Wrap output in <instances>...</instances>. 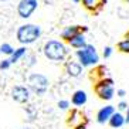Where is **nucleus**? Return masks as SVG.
<instances>
[{"label": "nucleus", "instance_id": "obj_1", "mask_svg": "<svg viewBox=\"0 0 129 129\" xmlns=\"http://www.w3.org/2000/svg\"><path fill=\"white\" fill-rule=\"evenodd\" d=\"M43 53L46 55V58H48L50 61L54 62H60L64 61L68 55V50L65 47V44L62 41L58 40H48L43 47Z\"/></svg>", "mask_w": 129, "mask_h": 129}, {"label": "nucleus", "instance_id": "obj_2", "mask_svg": "<svg viewBox=\"0 0 129 129\" xmlns=\"http://www.w3.org/2000/svg\"><path fill=\"white\" fill-rule=\"evenodd\" d=\"M41 36V28L37 24H31L27 23L23 24L17 28V33H16V37H17V41L23 46H27V44H33L40 38Z\"/></svg>", "mask_w": 129, "mask_h": 129}, {"label": "nucleus", "instance_id": "obj_3", "mask_svg": "<svg viewBox=\"0 0 129 129\" xmlns=\"http://www.w3.org/2000/svg\"><path fill=\"white\" fill-rule=\"evenodd\" d=\"M77 58H78V62H80L81 67H91V65H96L99 61V55L98 51L92 44H87L85 47L77 50L75 53Z\"/></svg>", "mask_w": 129, "mask_h": 129}, {"label": "nucleus", "instance_id": "obj_4", "mask_svg": "<svg viewBox=\"0 0 129 129\" xmlns=\"http://www.w3.org/2000/svg\"><path fill=\"white\" fill-rule=\"evenodd\" d=\"M50 87V81L46 75L38 74V72H33L28 77V89L31 92H34L36 95H44Z\"/></svg>", "mask_w": 129, "mask_h": 129}, {"label": "nucleus", "instance_id": "obj_5", "mask_svg": "<svg viewBox=\"0 0 129 129\" xmlns=\"http://www.w3.org/2000/svg\"><path fill=\"white\" fill-rule=\"evenodd\" d=\"M95 92L101 99L104 101H109L114 98L115 95V89H114V81L111 78H102L101 81L95 84Z\"/></svg>", "mask_w": 129, "mask_h": 129}, {"label": "nucleus", "instance_id": "obj_6", "mask_svg": "<svg viewBox=\"0 0 129 129\" xmlns=\"http://www.w3.org/2000/svg\"><path fill=\"white\" fill-rule=\"evenodd\" d=\"M38 7V0H20L17 4V14L21 19H28Z\"/></svg>", "mask_w": 129, "mask_h": 129}, {"label": "nucleus", "instance_id": "obj_7", "mask_svg": "<svg viewBox=\"0 0 129 129\" xmlns=\"http://www.w3.org/2000/svg\"><path fill=\"white\" fill-rule=\"evenodd\" d=\"M12 98L19 104H27L30 101V89L23 85H16L12 89Z\"/></svg>", "mask_w": 129, "mask_h": 129}, {"label": "nucleus", "instance_id": "obj_8", "mask_svg": "<svg viewBox=\"0 0 129 129\" xmlns=\"http://www.w3.org/2000/svg\"><path fill=\"white\" fill-rule=\"evenodd\" d=\"M87 30H88L87 27H82V26H68V27H65L64 30H62V33H61V38L67 43L68 40H71L74 36L80 34V33H85Z\"/></svg>", "mask_w": 129, "mask_h": 129}, {"label": "nucleus", "instance_id": "obj_9", "mask_svg": "<svg viewBox=\"0 0 129 129\" xmlns=\"http://www.w3.org/2000/svg\"><path fill=\"white\" fill-rule=\"evenodd\" d=\"M81 3L88 12L91 13H99L105 6L106 0H81Z\"/></svg>", "mask_w": 129, "mask_h": 129}, {"label": "nucleus", "instance_id": "obj_10", "mask_svg": "<svg viewBox=\"0 0 129 129\" xmlns=\"http://www.w3.org/2000/svg\"><path fill=\"white\" fill-rule=\"evenodd\" d=\"M114 112H115L114 105H106V106H104V108H101V109L98 111V114H96V122L101 123V125H104L105 122L109 121V118L112 116Z\"/></svg>", "mask_w": 129, "mask_h": 129}, {"label": "nucleus", "instance_id": "obj_11", "mask_svg": "<svg viewBox=\"0 0 129 129\" xmlns=\"http://www.w3.org/2000/svg\"><path fill=\"white\" fill-rule=\"evenodd\" d=\"M65 71H67V74H68L70 77L77 78V77L81 75L82 67H81L80 62H77V61H67V62H65Z\"/></svg>", "mask_w": 129, "mask_h": 129}, {"label": "nucleus", "instance_id": "obj_12", "mask_svg": "<svg viewBox=\"0 0 129 129\" xmlns=\"http://www.w3.org/2000/svg\"><path fill=\"white\" fill-rule=\"evenodd\" d=\"M111 128L114 129H118V128H122V126L125 125V116L121 114V112H114L112 116L109 118V121H108Z\"/></svg>", "mask_w": 129, "mask_h": 129}, {"label": "nucleus", "instance_id": "obj_13", "mask_svg": "<svg viewBox=\"0 0 129 129\" xmlns=\"http://www.w3.org/2000/svg\"><path fill=\"white\" fill-rule=\"evenodd\" d=\"M67 43H68V44L72 47V48L80 50V48H82V47L87 46V38H85L84 33H80V34L74 36V37H72L71 40H68Z\"/></svg>", "mask_w": 129, "mask_h": 129}, {"label": "nucleus", "instance_id": "obj_14", "mask_svg": "<svg viewBox=\"0 0 129 129\" xmlns=\"http://www.w3.org/2000/svg\"><path fill=\"white\" fill-rule=\"evenodd\" d=\"M87 92L82 91V89H78V91H75L74 94H72V98H71V102L74 104L75 106H82L87 104Z\"/></svg>", "mask_w": 129, "mask_h": 129}, {"label": "nucleus", "instance_id": "obj_15", "mask_svg": "<svg viewBox=\"0 0 129 129\" xmlns=\"http://www.w3.org/2000/svg\"><path fill=\"white\" fill-rule=\"evenodd\" d=\"M26 54H27V47L21 46V47H19L17 50H14V51H13V54L10 55V58H9V60H10V62H12V64H16V62H19V61L21 60Z\"/></svg>", "mask_w": 129, "mask_h": 129}, {"label": "nucleus", "instance_id": "obj_16", "mask_svg": "<svg viewBox=\"0 0 129 129\" xmlns=\"http://www.w3.org/2000/svg\"><path fill=\"white\" fill-rule=\"evenodd\" d=\"M118 50H119L121 53H128L129 54V33L125 34V38H123L122 41L118 43Z\"/></svg>", "mask_w": 129, "mask_h": 129}, {"label": "nucleus", "instance_id": "obj_17", "mask_svg": "<svg viewBox=\"0 0 129 129\" xmlns=\"http://www.w3.org/2000/svg\"><path fill=\"white\" fill-rule=\"evenodd\" d=\"M13 51H14V48H13L9 43H3V44L0 46V53L4 54V55H12Z\"/></svg>", "mask_w": 129, "mask_h": 129}, {"label": "nucleus", "instance_id": "obj_18", "mask_svg": "<svg viewBox=\"0 0 129 129\" xmlns=\"http://www.w3.org/2000/svg\"><path fill=\"white\" fill-rule=\"evenodd\" d=\"M10 65H12V62H10V60H3V61H0V70L2 71H4V70H9L10 68Z\"/></svg>", "mask_w": 129, "mask_h": 129}, {"label": "nucleus", "instance_id": "obj_19", "mask_svg": "<svg viewBox=\"0 0 129 129\" xmlns=\"http://www.w3.org/2000/svg\"><path fill=\"white\" fill-rule=\"evenodd\" d=\"M112 53H114V48H112V47H105L102 55H104V58H109L111 55H112Z\"/></svg>", "mask_w": 129, "mask_h": 129}, {"label": "nucleus", "instance_id": "obj_20", "mask_svg": "<svg viewBox=\"0 0 129 129\" xmlns=\"http://www.w3.org/2000/svg\"><path fill=\"white\" fill-rule=\"evenodd\" d=\"M68 106H70V102L67 101V99H62V101L58 102V108H60V109H67Z\"/></svg>", "mask_w": 129, "mask_h": 129}, {"label": "nucleus", "instance_id": "obj_21", "mask_svg": "<svg viewBox=\"0 0 129 129\" xmlns=\"http://www.w3.org/2000/svg\"><path fill=\"white\" fill-rule=\"evenodd\" d=\"M118 109H119V111H125V109H128V104H126L125 101H121V102L118 104Z\"/></svg>", "mask_w": 129, "mask_h": 129}, {"label": "nucleus", "instance_id": "obj_22", "mask_svg": "<svg viewBox=\"0 0 129 129\" xmlns=\"http://www.w3.org/2000/svg\"><path fill=\"white\" fill-rule=\"evenodd\" d=\"M116 95H118V96H121V98H123V96L126 95V91H125V89H118Z\"/></svg>", "mask_w": 129, "mask_h": 129}, {"label": "nucleus", "instance_id": "obj_23", "mask_svg": "<svg viewBox=\"0 0 129 129\" xmlns=\"http://www.w3.org/2000/svg\"><path fill=\"white\" fill-rule=\"evenodd\" d=\"M125 123H129V108H128V114L125 116Z\"/></svg>", "mask_w": 129, "mask_h": 129}, {"label": "nucleus", "instance_id": "obj_24", "mask_svg": "<svg viewBox=\"0 0 129 129\" xmlns=\"http://www.w3.org/2000/svg\"><path fill=\"white\" fill-rule=\"evenodd\" d=\"M72 2H74V3H80L81 0H72Z\"/></svg>", "mask_w": 129, "mask_h": 129}, {"label": "nucleus", "instance_id": "obj_25", "mask_svg": "<svg viewBox=\"0 0 129 129\" xmlns=\"http://www.w3.org/2000/svg\"><path fill=\"white\" fill-rule=\"evenodd\" d=\"M0 2H7V0H0Z\"/></svg>", "mask_w": 129, "mask_h": 129}, {"label": "nucleus", "instance_id": "obj_26", "mask_svg": "<svg viewBox=\"0 0 129 129\" xmlns=\"http://www.w3.org/2000/svg\"><path fill=\"white\" fill-rule=\"evenodd\" d=\"M23 129H28V128H23Z\"/></svg>", "mask_w": 129, "mask_h": 129}, {"label": "nucleus", "instance_id": "obj_27", "mask_svg": "<svg viewBox=\"0 0 129 129\" xmlns=\"http://www.w3.org/2000/svg\"><path fill=\"white\" fill-rule=\"evenodd\" d=\"M126 2H128V3H129V0H126Z\"/></svg>", "mask_w": 129, "mask_h": 129}]
</instances>
